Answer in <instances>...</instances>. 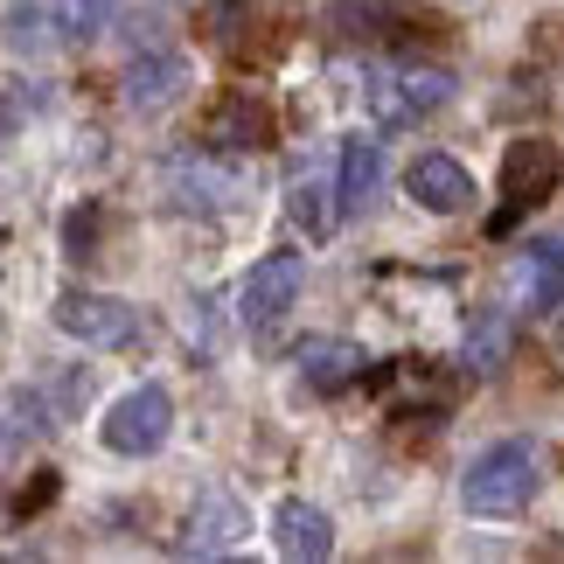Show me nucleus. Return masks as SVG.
<instances>
[{"label":"nucleus","instance_id":"nucleus-14","mask_svg":"<svg viewBox=\"0 0 564 564\" xmlns=\"http://www.w3.org/2000/svg\"><path fill=\"white\" fill-rule=\"evenodd\" d=\"M50 21H56V14H42V8H29V0H14V8L0 14V42H8L14 56H42V50H50Z\"/></svg>","mask_w":564,"mask_h":564},{"label":"nucleus","instance_id":"nucleus-13","mask_svg":"<svg viewBox=\"0 0 564 564\" xmlns=\"http://www.w3.org/2000/svg\"><path fill=\"white\" fill-rule=\"evenodd\" d=\"M523 286H530V307L536 314H557L564 307V245H530Z\"/></svg>","mask_w":564,"mask_h":564},{"label":"nucleus","instance_id":"nucleus-16","mask_svg":"<svg viewBox=\"0 0 564 564\" xmlns=\"http://www.w3.org/2000/svg\"><path fill=\"white\" fill-rule=\"evenodd\" d=\"M362 98H370V119L377 126H411V119H419V105L404 98V77L398 70H377L370 84H362Z\"/></svg>","mask_w":564,"mask_h":564},{"label":"nucleus","instance_id":"nucleus-5","mask_svg":"<svg viewBox=\"0 0 564 564\" xmlns=\"http://www.w3.org/2000/svg\"><path fill=\"white\" fill-rule=\"evenodd\" d=\"M300 286H307V265H300L293 251L258 258V265L245 272V286H237V321H245V328H272V321H286Z\"/></svg>","mask_w":564,"mask_h":564},{"label":"nucleus","instance_id":"nucleus-6","mask_svg":"<svg viewBox=\"0 0 564 564\" xmlns=\"http://www.w3.org/2000/svg\"><path fill=\"white\" fill-rule=\"evenodd\" d=\"M404 188H411V203L432 209V216H460L474 203V175L453 154H419L404 167Z\"/></svg>","mask_w":564,"mask_h":564},{"label":"nucleus","instance_id":"nucleus-1","mask_svg":"<svg viewBox=\"0 0 564 564\" xmlns=\"http://www.w3.org/2000/svg\"><path fill=\"white\" fill-rule=\"evenodd\" d=\"M536 481H544V453L530 440H502L474 453V467L460 474V502L474 516H523L536 502Z\"/></svg>","mask_w":564,"mask_h":564},{"label":"nucleus","instance_id":"nucleus-10","mask_svg":"<svg viewBox=\"0 0 564 564\" xmlns=\"http://www.w3.org/2000/svg\"><path fill=\"white\" fill-rule=\"evenodd\" d=\"M182 84H188V63L182 56H140L133 70H126V105H133V112H161Z\"/></svg>","mask_w":564,"mask_h":564},{"label":"nucleus","instance_id":"nucleus-19","mask_svg":"<svg viewBox=\"0 0 564 564\" xmlns=\"http://www.w3.org/2000/svg\"><path fill=\"white\" fill-rule=\"evenodd\" d=\"M321 195H328L321 182H300V188H293V203H286V209H293V224L307 230V237H328V224H335V216H328V203H321Z\"/></svg>","mask_w":564,"mask_h":564},{"label":"nucleus","instance_id":"nucleus-8","mask_svg":"<svg viewBox=\"0 0 564 564\" xmlns=\"http://www.w3.org/2000/svg\"><path fill=\"white\" fill-rule=\"evenodd\" d=\"M272 544L286 551V557H328L335 551V523H328V509H314V502H300V495H286V502L272 509Z\"/></svg>","mask_w":564,"mask_h":564},{"label":"nucleus","instance_id":"nucleus-9","mask_svg":"<svg viewBox=\"0 0 564 564\" xmlns=\"http://www.w3.org/2000/svg\"><path fill=\"white\" fill-rule=\"evenodd\" d=\"M293 362H300V383L307 390H349L370 356H362L356 341H341V335H314V341H300Z\"/></svg>","mask_w":564,"mask_h":564},{"label":"nucleus","instance_id":"nucleus-2","mask_svg":"<svg viewBox=\"0 0 564 564\" xmlns=\"http://www.w3.org/2000/svg\"><path fill=\"white\" fill-rule=\"evenodd\" d=\"M557 147L544 140V133H523V140H509V154H502V209H495V237H509L516 230V216L523 209H536L544 195L557 188Z\"/></svg>","mask_w":564,"mask_h":564},{"label":"nucleus","instance_id":"nucleus-12","mask_svg":"<svg viewBox=\"0 0 564 564\" xmlns=\"http://www.w3.org/2000/svg\"><path fill=\"white\" fill-rule=\"evenodd\" d=\"M265 133H272V119L258 112L251 98H230L224 112L209 119V140H216V147H230V154H258V147H265Z\"/></svg>","mask_w":564,"mask_h":564},{"label":"nucleus","instance_id":"nucleus-7","mask_svg":"<svg viewBox=\"0 0 564 564\" xmlns=\"http://www.w3.org/2000/svg\"><path fill=\"white\" fill-rule=\"evenodd\" d=\"M251 530V516L237 509V495H224V488H209L203 502L188 509V530H182V551L188 557H224L237 536Z\"/></svg>","mask_w":564,"mask_h":564},{"label":"nucleus","instance_id":"nucleus-17","mask_svg":"<svg viewBox=\"0 0 564 564\" xmlns=\"http://www.w3.org/2000/svg\"><path fill=\"white\" fill-rule=\"evenodd\" d=\"M50 14H56V29L63 35H105L112 29V14H119V0H50Z\"/></svg>","mask_w":564,"mask_h":564},{"label":"nucleus","instance_id":"nucleus-4","mask_svg":"<svg viewBox=\"0 0 564 564\" xmlns=\"http://www.w3.org/2000/svg\"><path fill=\"white\" fill-rule=\"evenodd\" d=\"M56 328L70 341H84V349H126V341L140 335V307H126L112 293L70 286V293H56Z\"/></svg>","mask_w":564,"mask_h":564},{"label":"nucleus","instance_id":"nucleus-11","mask_svg":"<svg viewBox=\"0 0 564 564\" xmlns=\"http://www.w3.org/2000/svg\"><path fill=\"white\" fill-rule=\"evenodd\" d=\"M377 182H383L377 140H349V147H341V216H362V209H370Z\"/></svg>","mask_w":564,"mask_h":564},{"label":"nucleus","instance_id":"nucleus-18","mask_svg":"<svg viewBox=\"0 0 564 564\" xmlns=\"http://www.w3.org/2000/svg\"><path fill=\"white\" fill-rule=\"evenodd\" d=\"M502 349H509V321H502V314H488L481 328L467 335V370H474V377L502 370Z\"/></svg>","mask_w":564,"mask_h":564},{"label":"nucleus","instance_id":"nucleus-15","mask_svg":"<svg viewBox=\"0 0 564 564\" xmlns=\"http://www.w3.org/2000/svg\"><path fill=\"white\" fill-rule=\"evenodd\" d=\"M50 425V411H42L35 390H8L0 398V446H21V440H35V432Z\"/></svg>","mask_w":564,"mask_h":564},{"label":"nucleus","instance_id":"nucleus-3","mask_svg":"<svg viewBox=\"0 0 564 564\" xmlns=\"http://www.w3.org/2000/svg\"><path fill=\"white\" fill-rule=\"evenodd\" d=\"M167 432H175V398H167L161 383H133L112 411H105V446L126 453V460H147V453H161Z\"/></svg>","mask_w":564,"mask_h":564}]
</instances>
